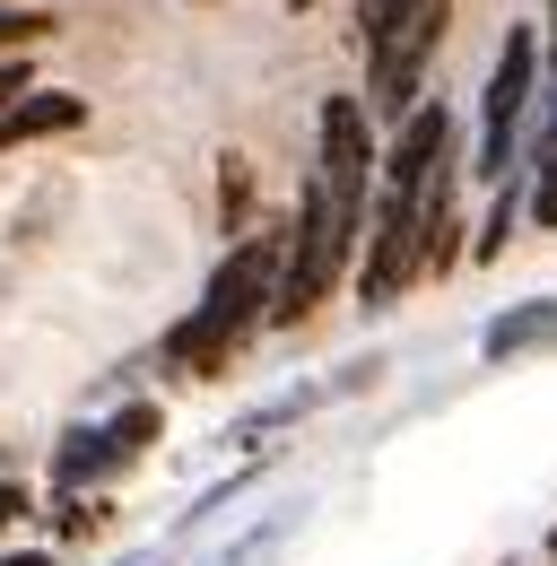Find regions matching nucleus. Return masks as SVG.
I'll return each instance as SVG.
<instances>
[{"label": "nucleus", "mask_w": 557, "mask_h": 566, "mask_svg": "<svg viewBox=\"0 0 557 566\" xmlns=\"http://www.w3.org/2000/svg\"><path fill=\"white\" fill-rule=\"evenodd\" d=\"M348 280H357V305H366V314H392V305L410 296L418 287V201H383V192H375Z\"/></svg>", "instance_id": "20e7f679"}, {"label": "nucleus", "mask_w": 557, "mask_h": 566, "mask_svg": "<svg viewBox=\"0 0 557 566\" xmlns=\"http://www.w3.org/2000/svg\"><path fill=\"white\" fill-rule=\"evenodd\" d=\"M78 123H87V96L78 87H35V96H18L0 114V157H18L27 140H70Z\"/></svg>", "instance_id": "6e6552de"}, {"label": "nucleus", "mask_w": 557, "mask_h": 566, "mask_svg": "<svg viewBox=\"0 0 557 566\" xmlns=\"http://www.w3.org/2000/svg\"><path fill=\"white\" fill-rule=\"evenodd\" d=\"M287 532H296V505H278L271 523H253V532H235V541H227V549H218L209 566H262V558L278 549V541H287Z\"/></svg>", "instance_id": "ddd939ff"}, {"label": "nucleus", "mask_w": 557, "mask_h": 566, "mask_svg": "<svg viewBox=\"0 0 557 566\" xmlns=\"http://www.w3.org/2000/svg\"><path fill=\"white\" fill-rule=\"evenodd\" d=\"M453 157H462V123H453V105H444V96H427L410 123L383 140V157H375V192H383V201H418V192H427V175H435V166H453Z\"/></svg>", "instance_id": "39448f33"}, {"label": "nucleus", "mask_w": 557, "mask_h": 566, "mask_svg": "<svg viewBox=\"0 0 557 566\" xmlns=\"http://www.w3.org/2000/svg\"><path fill=\"white\" fill-rule=\"evenodd\" d=\"M278 253H287V235L278 227H253V235H235L218 262H209L201 296H192V314L157 340V366L166 375H192V384H209V375H227L235 366V349L271 323V296H278Z\"/></svg>", "instance_id": "f257e3e1"}, {"label": "nucleus", "mask_w": 557, "mask_h": 566, "mask_svg": "<svg viewBox=\"0 0 557 566\" xmlns=\"http://www.w3.org/2000/svg\"><path fill=\"white\" fill-rule=\"evenodd\" d=\"M549 558H557V532H549Z\"/></svg>", "instance_id": "4be33fe9"}, {"label": "nucleus", "mask_w": 557, "mask_h": 566, "mask_svg": "<svg viewBox=\"0 0 557 566\" xmlns=\"http://www.w3.org/2000/svg\"><path fill=\"white\" fill-rule=\"evenodd\" d=\"M523 227L557 235V184H523Z\"/></svg>", "instance_id": "dca6fc26"}, {"label": "nucleus", "mask_w": 557, "mask_h": 566, "mask_svg": "<svg viewBox=\"0 0 557 566\" xmlns=\"http://www.w3.org/2000/svg\"><path fill=\"white\" fill-rule=\"evenodd\" d=\"M514 235H523V175H505V184H496V192H487V218H480V235H471V253H462V262H505V244H514Z\"/></svg>", "instance_id": "9b49d317"}, {"label": "nucleus", "mask_w": 557, "mask_h": 566, "mask_svg": "<svg viewBox=\"0 0 557 566\" xmlns=\"http://www.w3.org/2000/svg\"><path fill=\"white\" fill-rule=\"evenodd\" d=\"M532 105H540V18H514L496 62L480 78V140L462 157V175H480L487 192L523 166V132H532Z\"/></svg>", "instance_id": "f03ea898"}, {"label": "nucleus", "mask_w": 557, "mask_h": 566, "mask_svg": "<svg viewBox=\"0 0 557 566\" xmlns=\"http://www.w3.org/2000/svg\"><path fill=\"white\" fill-rule=\"evenodd\" d=\"M375 157H383V132L366 123L357 87H332V96L314 105V184H323L332 210L357 218V227L375 210Z\"/></svg>", "instance_id": "7ed1b4c3"}, {"label": "nucleus", "mask_w": 557, "mask_h": 566, "mask_svg": "<svg viewBox=\"0 0 557 566\" xmlns=\"http://www.w3.org/2000/svg\"><path fill=\"white\" fill-rule=\"evenodd\" d=\"M383 366H392V357L366 349V357H348L340 375H323V392H332V401H348V392H375V384H383Z\"/></svg>", "instance_id": "2eb2a0df"}, {"label": "nucleus", "mask_w": 557, "mask_h": 566, "mask_svg": "<svg viewBox=\"0 0 557 566\" xmlns=\"http://www.w3.org/2000/svg\"><path fill=\"white\" fill-rule=\"evenodd\" d=\"M114 566H166V549H123Z\"/></svg>", "instance_id": "aec40b11"}, {"label": "nucleus", "mask_w": 557, "mask_h": 566, "mask_svg": "<svg viewBox=\"0 0 557 566\" xmlns=\"http://www.w3.org/2000/svg\"><path fill=\"white\" fill-rule=\"evenodd\" d=\"M0 9H35V0H0Z\"/></svg>", "instance_id": "412c9836"}, {"label": "nucleus", "mask_w": 557, "mask_h": 566, "mask_svg": "<svg viewBox=\"0 0 557 566\" xmlns=\"http://www.w3.org/2000/svg\"><path fill=\"white\" fill-rule=\"evenodd\" d=\"M557 349V296H514V305H496L480 323V366H523V357Z\"/></svg>", "instance_id": "0eeeda50"}, {"label": "nucleus", "mask_w": 557, "mask_h": 566, "mask_svg": "<svg viewBox=\"0 0 557 566\" xmlns=\"http://www.w3.org/2000/svg\"><path fill=\"white\" fill-rule=\"evenodd\" d=\"M18 96H35V62H27V53H9V62H0V114H9Z\"/></svg>", "instance_id": "f3484780"}, {"label": "nucleus", "mask_w": 557, "mask_h": 566, "mask_svg": "<svg viewBox=\"0 0 557 566\" xmlns=\"http://www.w3.org/2000/svg\"><path fill=\"white\" fill-rule=\"evenodd\" d=\"M44 35H53V18H44V9H0V62H9V53H27V44H44Z\"/></svg>", "instance_id": "4468645a"}, {"label": "nucleus", "mask_w": 557, "mask_h": 566, "mask_svg": "<svg viewBox=\"0 0 557 566\" xmlns=\"http://www.w3.org/2000/svg\"><path fill=\"white\" fill-rule=\"evenodd\" d=\"M296 9H314V0H296Z\"/></svg>", "instance_id": "5701e85b"}, {"label": "nucleus", "mask_w": 557, "mask_h": 566, "mask_svg": "<svg viewBox=\"0 0 557 566\" xmlns=\"http://www.w3.org/2000/svg\"><path fill=\"white\" fill-rule=\"evenodd\" d=\"M132 471V453L114 444V427L105 419H78L53 436V496H96L105 480H123Z\"/></svg>", "instance_id": "423d86ee"}, {"label": "nucleus", "mask_w": 557, "mask_h": 566, "mask_svg": "<svg viewBox=\"0 0 557 566\" xmlns=\"http://www.w3.org/2000/svg\"><path fill=\"white\" fill-rule=\"evenodd\" d=\"M27 514H35V496L18 489V480H0V532H9V523H27Z\"/></svg>", "instance_id": "a211bd4d"}, {"label": "nucleus", "mask_w": 557, "mask_h": 566, "mask_svg": "<svg viewBox=\"0 0 557 566\" xmlns=\"http://www.w3.org/2000/svg\"><path fill=\"white\" fill-rule=\"evenodd\" d=\"M0 566H53V549L35 541V549H0Z\"/></svg>", "instance_id": "6ab92c4d"}, {"label": "nucleus", "mask_w": 557, "mask_h": 566, "mask_svg": "<svg viewBox=\"0 0 557 566\" xmlns=\"http://www.w3.org/2000/svg\"><path fill=\"white\" fill-rule=\"evenodd\" d=\"M323 401H332V392H323V375H314V384H287V392H271V401H253L244 419L227 427V444H235V453L253 462V453H262L271 436H287V427H305L314 410H323Z\"/></svg>", "instance_id": "1a4fd4ad"}, {"label": "nucleus", "mask_w": 557, "mask_h": 566, "mask_svg": "<svg viewBox=\"0 0 557 566\" xmlns=\"http://www.w3.org/2000/svg\"><path fill=\"white\" fill-rule=\"evenodd\" d=\"M357 9H366V0H357Z\"/></svg>", "instance_id": "b1692460"}, {"label": "nucleus", "mask_w": 557, "mask_h": 566, "mask_svg": "<svg viewBox=\"0 0 557 566\" xmlns=\"http://www.w3.org/2000/svg\"><path fill=\"white\" fill-rule=\"evenodd\" d=\"M549 566H557V558H549Z\"/></svg>", "instance_id": "393cba45"}, {"label": "nucleus", "mask_w": 557, "mask_h": 566, "mask_svg": "<svg viewBox=\"0 0 557 566\" xmlns=\"http://www.w3.org/2000/svg\"><path fill=\"white\" fill-rule=\"evenodd\" d=\"M218 218H227V244L235 235H253V157H218Z\"/></svg>", "instance_id": "f8f14e48"}, {"label": "nucleus", "mask_w": 557, "mask_h": 566, "mask_svg": "<svg viewBox=\"0 0 557 566\" xmlns=\"http://www.w3.org/2000/svg\"><path fill=\"white\" fill-rule=\"evenodd\" d=\"M262 471H271V453H253V462H235L227 480H209V489L192 496L183 514H175V532H166V549H175V541H192V532H209V523H218V514H227L235 496H253V489H262Z\"/></svg>", "instance_id": "9d476101"}]
</instances>
